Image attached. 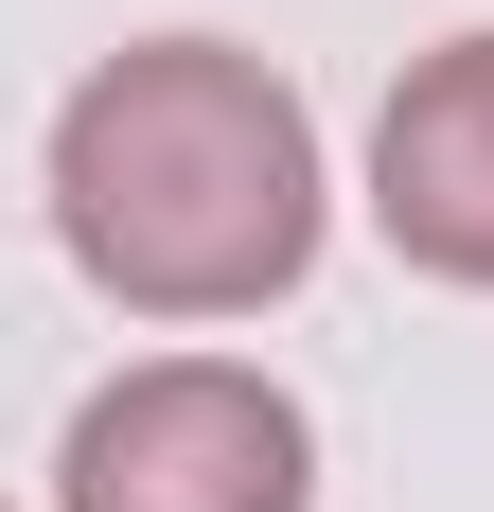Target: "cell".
Returning <instances> with one entry per match:
<instances>
[{
	"instance_id": "6da1fadb",
	"label": "cell",
	"mask_w": 494,
	"mask_h": 512,
	"mask_svg": "<svg viewBox=\"0 0 494 512\" xmlns=\"http://www.w3.org/2000/svg\"><path fill=\"white\" fill-rule=\"evenodd\" d=\"M336 230L318 106L230 36H142L53 106V248L124 318H265Z\"/></svg>"
},
{
	"instance_id": "7a4b0ae2",
	"label": "cell",
	"mask_w": 494,
	"mask_h": 512,
	"mask_svg": "<svg viewBox=\"0 0 494 512\" xmlns=\"http://www.w3.org/2000/svg\"><path fill=\"white\" fill-rule=\"evenodd\" d=\"M53 512H318V424L247 354H142L71 407Z\"/></svg>"
},
{
	"instance_id": "3957f363",
	"label": "cell",
	"mask_w": 494,
	"mask_h": 512,
	"mask_svg": "<svg viewBox=\"0 0 494 512\" xmlns=\"http://www.w3.org/2000/svg\"><path fill=\"white\" fill-rule=\"evenodd\" d=\"M371 230L424 283H477L494 301V36L406 53V89L371 106Z\"/></svg>"
}]
</instances>
